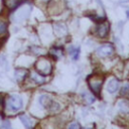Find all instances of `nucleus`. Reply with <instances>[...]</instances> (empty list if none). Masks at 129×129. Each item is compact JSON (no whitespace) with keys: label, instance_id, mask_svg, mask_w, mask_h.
Returning a JSON list of instances; mask_svg holds the SVG:
<instances>
[{"label":"nucleus","instance_id":"39448f33","mask_svg":"<svg viewBox=\"0 0 129 129\" xmlns=\"http://www.w3.org/2000/svg\"><path fill=\"white\" fill-rule=\"evenodd\" d=\"M39 103L41 104V106L42 107H44V108H48V109H52V106L55 104L48 96H46V95H42V96H40V98H39Z\"/></svg>","mask_w":129,"mask_h":129},{"label":"nucleus","instance_id":"0eeeda50","mask_svg":"<svg viewBox=\"0 0 129 129\" xmlns=\"http://www.w3.org/2000/svg\"><path fill=\"white\" fill-rule=\"evenodd\" d=\"M109 31V25L107 23H100L98 28H97V32L98 35L100 37H106Z\"/></svg>","mask_w":129,"mask_h":129},{"label":"nucleus","instance_id":"7ed1b4c3","mask_svg":"<svg viewBox=\"0 0 129 129\" xmlns=\"http://www.w3.org/2000/svg\"><path fill=\"white\" fill-rule=\"evenodd\" d=\"M35 69L37 70L38 74H40V75H48V74H50L52 67L47 59L40 58L37 60V62L35 64Z\"/></svg>","mask_w":129,"mask_h":129},{"label":"nucleus","instance_id":"1a4fd4ad","mask_svg":"<svg viewBox=\"0 0 129 129\" xmlns=\"http://www.w3.org/2000/svg\"><path fill=\"white\" fill-rule=\"evenodd\" d=\"M19 119H20V121L22 122V124H23L26 128H31V127L33 126V123H32V120H31L30 117H28V116H26V115H21V116L19 117Z\"/></svg>","mask_w":129,"mask_h":129},{"label":"nucleus","instance_id":"aec40b11","mask_svg":"<svg viewBox=\"0 0 129 129\" xmlns=\"http://www.w3.org/2000/svg\"><path fill=\"white\" fill-rule=\"evenodd\" d=\"M3 107H4V100L2 97H0V112L3 110Z\"/></svg>","mask_w":129,"mask_h":129},{"label":"nucleus","instance_id":"20e7f679","mask_svg":"<svg viewBox=\"0 0 129 129\" xmlns=\"http://www.w3.org/2000/svg\"><path fill=\"white\" fill-rule=\"evenodd\" d=\"M114 50V47L112 44H109V43H106V44H103L101 45L98 49H97V52L99 53V55L101 56H109L110 54H112Z\"/></svg>","mask_w":129,"mask_h":129},{"label":"nucleus","instance_id":"423d86ee","mask_svg":"<svg viewBox=\"0 0 129 129\" xmlns=\"http://www.w3.org/2000/svg\"><path fill=\"white\" fill-rule=\"evenodd\" d=\"M119 86H120V82L117 79H112L111 81H109L107 85V91L111 94H114L119 90Z\"/></svg>","mask_w":129,"mask_h":129},{"label":"nucleus","instance_id":"6e6552de","mask_svg":"<svg viewBox=\"0 0 129 129\" xmlns=\"http://www.w3.org/2000/svg\"><path fill=\"white\" fill-rule=\"evenodd\" d=\"M118 109L122 113H129V103L125 100H121L118 102Z\"/></svg>","mask_w":129,"mask_h":129},{"label":"nucleus","instance_id":"ddd939ff","mask_svg":"<svg viewBox=\"0 0 129 129\" xmlns=\"http://www.w3.org/2000/svg\"><path fill=\"white\" fill-rule=\"evenodd\" d=\"M31 78H32V80H33L35 83H37V84H42V83L44 82V79H43L42 77H40L38 73H33V74L31 75Z\"/></svg>","mask_w":129,"mask_h":129},{"label":"nucleus","instance_id":"2eb2a0df","mask_svg":"<svg viewBox=\"0 0 129 129\" xmlns=\"http://www.w3.org/2000/svg\"><path fill=\"white\" fill-rule=\"evenodd\" d=\"M83 96H84V99L89 103V104H91V103H93L94 101H95V99H94V97L91 95V94H89V93H87V92H85V93H83Z\"/></svg>","mask_w":129,"mask_h":129},{"label":"nucleus","instance_id":"f8f14e48","mask_svg":"<svg viewBox=\"0 0 129 129\" xmlns=\"http://www.w3.org/2000/svg\"><path fill=\"white\" fill-rule=\"evenodd\" d=\"M4 3L9 9H13L18 5V0H5Z\"/></svg>","mask_w":129,"mask_h":129},{"label":"nucleus","instance_id":"5701e85b","mask_svg":"<svg viewBox=\"0 0 129 129\" xmlns=\"http://www.w3.org/2000/svg\"><path fill=\"white\" fill-rule=\"evenodd\" d=\"M0 121H1V116H0Z\"/></svg>","mask_w":129,"mask_h":129},{"label":"nucleus","instance_id":"f257e3e1","mask_svg":"<svg viewBox=\"0 0 129 129\" xmlns=\"http://www.w3.org/2000/svg\"><path fill=\"white\" fill-rule=\"evenodd\" d=\"M103 80H104L103 77H101L99 75L91 76L88 79L89 87H90V89L92 90V92L96 96H99L100 95V91H101V87H102V84H103Z\"/></svg>","mask_w":129,"mask_h":129},{"label":"nucleus","instance_id":"4be33fe9","mask_svg":"<svg viewBox=\"0 0 129 129\" xmlns=\"http://www.w3.org/2000/svg\"><path fill=\"white\" fill-rule=\"evenodd\" d=\"M127 14H128V17H129V10L127 11Z\"/></svg>","mask_w":129,"mask_h":129},{"label":"nucleus","instance_id":"4468645a","mask_svg":"<svg viewBox=\"0 0 129 129\" xmlns=\"http://www.w3.org/2000/svg\"><path fill=\"white\" fill-rule=\"evenodd\" d=\"M7 30V22L0 18V35L4 34Z\"/></svg>","mask_w":129,"mask_h":129},{"label":"nucleus","instance_id":"6ab92c4d","mask_svg":"<svg viewBox=\"0 0 129 129\" xmlns=\"http://www.w3.org/2000/svg\"><path fill=\"white\" fill-rule=\"evenodd\" d=\"M69 128H71V129H73V128H81V126H80L79 123L75 122V123H72L71 125H69Z\"/></svg>","mask_w":129,"mask_h":129},{"label":"nucleus","instance_id":"dca6fc26","mask_svg":"<svg viewBox=\"0 0 129 129\" xmlns=\"http://www.w3.org/2000/svg\"><path fill=\"white\" fill-rule=\"evenodd\" d=\"M51 54H53L54 56L58 57V56H60V55H61V50H60V49H58L57 47H54V48H52V49H51Z\"/></svg>","mask_w":129,"mask_h":129},{"label":"nucleus","instance_id":"a211bd4d","mask_svg":"<svg viewBox=\"0 0 129 129\" xmlns=\"http://www.w3.org/2000/svg\"><path fill=\"white\" fill-rule=\"evenodd\" d=\"M1 128H10V123H9V121H4L3 123H2V125H1Z\"/></svg>","mask_w":129,"mask_h":129},{"label":"nucleus","instance_id":"9d476101","mask_svg":"<svg viewBox=\"0 0 129 129\" xmlns=\"http://www.w3.org/2000/svg\"><path fill=\"white\" fill-rule=\"evenodd\" d=\"M27 75V71L26 70H23V69H20V70H16L15 71V78L18 82L24 80V78L26 77Z\"/></svg>","mask_w":129,"mask_h":129},{"label":"nucleus","instance_id":"9b49d317","mask_svg":"<svg viewBox=\"0 0 129 129\" xmlns=\"http://www.w3.org/2000/svg\"><path fill=\"white\" fill-rule=\"evenodd\" d=\"M70 52L73 56V59H78L80 54V48L79 47H70Z\"/></svg>","mask_w":129,"mask_h":129},{"label":"nucleus","instance_id":"f03ea898","mask_svg":"<svg viewBox=\"0 0 129 129\" xmlns=\"http://www.w3.org/2000/svg\"><path fill=\"white\" fill-rule=\"evenodd\" d=\"M23 101L22 98L18 95H11L7 101V108L12 111H18L22 108Z\"/></svg>","mask_w":129,"mask_h":129},{"label":"nucleus","instance_id":"f3484780","mask_svg":"<svg viewBox=\"0 0 129 129\" xmlns=\"http://www.w3.org/2000/svg\"><path fill=\"white\" fill-rule=\"evenodd\" d=\"M128 92H129V84H126V85H124L121 93H122V95H124V94H127Z\"/></svg>","mask_w":129,"mask_h":129},{"label":"nucleus","instance_id":"412c9836","mask_svg":"<svg viewBox=\"0 0 129 129\" xmlns=\"http://www.w3.org/2000/svg\"><path fill=\"white\" fill-rule=\"evenodd\" d=\"M122 1H123V2H128L129 0H122Z\"/></svg>","mask_w":129,"mask_h":129}]
</instances>
